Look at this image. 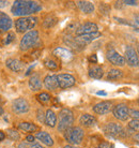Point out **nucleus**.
Returning <instances> with one entry per match:
<instances>
[{
  "label": "nucleus",
  "instance_id": "nucleus-1",
  "mask_svg": "<svg viewBox=\"0 0 139 148\" xmlns=\"http://www.w3.org/2000/svg\"><path fill=\"white\" fill-rule=\"evenodd\" d=\"M42 10L41 4L37 1H29V0H16L13 2L11 11L15 16L20 17H27L31 14H34L37 12Z\"/></svg>",
  "mask_w": 139,
  "mask_h": 148
},
{
  "label": "nucleus",
  "instance_id": "nucleus-2",
  "mask_svg": "<svg viewBox=\"0 0 139 148\" xmlns=\"http://www.w3.org/2000/svg\"><path fill=\"white\" fill-rule=\"evenodd\" d=\"M74 122V115L73 112L69 108H63L59 113V123L58 130L60 132H64L71 128Z\"/></svg>",
  "mask_w": 139,
  "mask_h": 148
},
{
  "label": "nucleus",
  "instance_id": "nucleus-3",
  "mask_svg": "<svg viewBox=\"0 0 139 148\" xmlns=\"http://www.w3.org/2000/svg\"><path fill=\"white\" fill-rule=\"evenodd\" d=\"M84 130L79 127H71L66 131H64V137L72 146L80 144L84 140Z\"/></svg>",
  "mask_w": 139,
  "mask_h": 148
},
{
  "label": "nucleus",
  "instance_id": "nucleus-4",
  "mask_svg": "<svg viewBox=\"0 0 139 148\" xmlns=\"http://www.w3.org/2000/svg\"><path fill=\"white\" fill-rule=\"evenodd\" d=\"M37 42H39V32L37 30H31L22 37L20 44H19V48L22 51H28L30 48L35 47Z\"/></svg>",
  "mask_w": 139,
  "mask_h": 148
},
{
  "label": "nucleus",
  "instance_id": "nucleus-5",
  "mask_svg": "<svg viewBox=\"0 0 139 148\" xmlns=\"http://www.w3.org/2000/svg\"><path fill=\"white\" fill-rule=\"evenodd\" d=\"M37 18L33 16H27V17H19L15 21V28L17 32H26L31 31L33 27L37 25Z\"/></svg>",
  "mask_w": 139,
  "mask_h": 148
},
{
  "label": "nucleus",
  "instance_id": "nucleus-6",
  "mask_svg": "<svg viewBox=\"0 0 139 148\" xmlns=\"http://www.w3.org/2000/svg\"><path fill=\"white\" fill-rule=\"evenodd\" d=\"M125 62L127 63L129 67H138L139 66V58L138 54L136 52V49L131 45H127L125 47Z\"/></svg>",
  "mask_w": 139,
  "mask_h": 148
},
{
  "label": "nucleus",
  "instance_id": "nucleus-7",
  "mask_svg": "<svg viewBox=\"0 0 139 148\" xmlns=\"http://www.w3.org/2000/svg\"><path fill=\"white\" fill-rule=\"evenodd\" d=\"M29 103L24 98H17L12 102V111L14 112L15 114H24V113L29 112Z\"/></svg>",
  "mask_w": 139,
  "mask_h": 148
},
{
  "label": "nucleus",
  "instance_id": "nucleus-8",
  "mask_svg": "<svg viewBox=\"0 0 139 148\" xmlns=\"http://www.w3.org/2000/svg\"><path fill=\"white\" fill-rule=\"evenodd\" d=\"M112 114H114V116L117 119H119L121 121H125L129 117V110H128V108L125 104L120 103L117 104L116 106H114Z\"/></svg>",
  "mask_w": 139,
  "mask_h": 148
},
{
  "label": "nucleus",
  "instance_id": "nucleus-9",
  "mask_svg": "<svg viewBox=\"0 0 139 148\" xmlns=\"http://www.w3.org/2000/svg\"><path fill=\"white\" fill-rule=\"evenodd\" d=\"M57 82H58V87L61 89L70 88L75 85V77L71 74H59L57 75Z\"/></svg>",
  "mask_w": 139,
  "mask_h": 148
},
{
  "label": "nucleus",
  "instance_id": "nucleus-10",
  "mask_svg": "<svg viewBox=\"0 0 139 148\" xmlns=\"http://www.w3.org/2000/svg\"><path fill=\"white\" fill-rule=\"evenodd\" d=\"M106 57L108 61L114 66H118V67H123L125 64V59L122 55H120L117 51L114 49H109L106 54Z\"/></svg>",
  "mask_w": 139,
  "mask_h": 148
},
{
  "label": "nucleus",
  "instance_id": "nucleus-11",
  "mask_svg": "<svg viewBox=\"0 0 139 148\" xmlns=\"http://www.w3.org/2000/svg\"><path fill=\"white\" fill-rule=\"evenodd\" d=\"M104 131H105V133H106L107 135L114 136V137L122 136V135L124 134V130H123L122 126L118 125V123H114V122H110L107 126H105Z\"/></svg>",
  "mask_w": 139,
  "mask_h": 148
},
{
  "label": "nucleus",
  "instance_id": "nucleus-12",
  "mask_svg": "<svg viewBox=\"0 0 139 148\" xmlns=\"http://www.w3.org/2000/svg\"><path fill=\"white\" fill-rule=\"evenodd\" d=\"M99 30V26L94 24V23H84L82 25L76 28V36L79 37V36H84V34H92V32H96Z\"/></svg>",
  "mask_w": 139,
  "mask_h": 148
},
{
  "label": "nucleus",
  "instance_id": "nucleus-13",
  "mask_svg": "<svg viewBox=\"0 0 139 148\" xmlns=\"http://www.w3.org/2000/svg\"><path fill=\"white\" fill-rule=\"evenodd\" d=\"M52 54L56 56V57H58L59 59H61L62 61L64 62H69L71 60L73 59V53L71 52L70 49H66L64 47H57L54 49V52Z\"/></svg>",
  "mask_w": 139,
  "mask_h": 148
},
{
  "label": "nucleus",
  "instance_id": "nucleus-14",
  "mask_svg": "<svg viewBox=\"0 0 139 148\" xmlns=\"http://www.w3.org/2000/svg\"><path fill=\"white\" fill-rule=\"evenodd\" d=\"M111 110H112V103L110 101H103V102H99V103L95 104L93 106L94 113L99 115L108 114Z\"/></svg>",
  "mask_w": 139,
  "mask_h": 148
},
{
  "label": "nucleus",
  "instance_id": "nucleus-15",
  "mask_svg": "<svg viewBox=\"0 0 139 148\" xmlns=\"http://www.w3.org/2000/svg\"><path fill=\"white\" fill-rule=\"evenodd\" d=\"M5 64H7V67L10 69L11 71L13 72H16V73H18V72H22L24 70V68H25V63L20 61L18 59H13V58H9L7 59L5 61Z\"/></svg>",
  "mask_w": 139,
  "mask_h": 148
},
{
  "label": "nucleus",
  "instance_id": "nucleus-16",
  "mask_svg": "<svg viewBox=\"0 0 139 148\" xmlns=\"http://www.w3.org/2000/svg\"><path fill=\"white\" fill-rule=\"evenodd\" d=\"M102 37V34L99 32V31H96V32H92V34H84V36H79V37H77V41L82 44L84 46L86 44H89L90 42L92 41L96 40V39H99V38Z\"/></svg>",
  "mask_w": 139,
  "mask_h": 148
},
{
  "label": "nucleus",
  "instance_id": "nucleus-17",
  "mask_svg": "<svg viewBox=\"0 0 139 148\" xmlns=\"http://www.w3.org/2000/svg\"><path fill=\"white\" fill-rule=\"evenodd\" d=\"M12 27V19L3 12H0V32L9 31Z\"/></svg>",
  "mask_w": 139,
  "mask_h": 148
},
{
  "label": "nucleus",
  "instance_id": "nucleus-18",
  "mask_svg": "<svg viewBox=\"0 0 139 148\" xmlns=\"http://www.w3.org/2000/svg\"><path fill=\"white\" fill-rule=\"evenodd\" d=\"M79 122H80L81 126L90 128V127H93L96 125V118H95L94 116H92V115H90V114H84L80 116Z\"/></svg>",
  "mask_w": 139,
  "mask_h": 148
},
{
  "label": "nucleus",
  "instance_id": "nucleus-19",
  "mask_svg": "<svg viewBox=\"0 0 139 148\" xmlns=\"http://www.w3.org/2000/svg\"><path fill=\"white\" fill-rule=\"evenodd\" d=\"M44 86L48 90H56L57 88H59L57 75H47L44 78Z\"/></svg>",
  "mask_w": 139,
  "mask_h": 148
},
{
  "label": "nucleus",
  "instance_id": "nucleus-20",
  "mask_svg": "<svg viewBox=\"0 0 139 148\" xmlns=\"http://www.w3.org/2000/svg\"><path fill=\"white\" fill-rule=\"evenodd\" d=\"M45 125L50 128H54L56 127V123H57V116L54 113V111L51 110H47L46 113H45V119H44Z\"/></svg>",
  "mask_w": 139,
  "mask_h": 148
},
{
  "label": "nucleus",
  "instance_id": "nucleus-21",
  "mask_svg": "<svg viewBox=\"0 0 139 148\" xmlns=\"http://www.w3.org/2000/svg\"><path fill=\"white\" fill-rule=\"evenodd\" d=\"M77 7L79 8L81 12L86 14H90L94 11V4L90 1H77Z\"/></svg>",
  "mask_w": 139,
  "mask_h": 148
},
{
  "label": "nucleus",
  "instance_id": "nucleus-22",
  "mask_svg": "<svg viewBox=\"0 0 139 148\" xmlns=\"http://www.w3.org/2000/svg\"><path fill=\"white\" fill-rule=\"evenodd\" d=\"M35 137H37L39 141L42 142L43 144L47 145V146H52V145H54L52 137H51L47 132H45V131H40V132H37Z\"/></svg>",
  "mask_w": 139,
  "mask_h": 148
},
{
  "label": "nucleus",
  "instance_id": "nucleus-23",
  "mask_svg": "<svg viewBox=\"0 0 139 148\" xmlns=\"http://www.w3.org/2000/svg\"><path fill=\"white\" fill-rule=\"evenodd\" d=\"M29 87L32 91H39L42 88V81L39 75H32L29 79Z\"/></svg>",
  "mask_w": 139,
  "mask_h": 148
},
{
  "label": "nucleus",
  "instance_id": "nucleus-24",
  "mask_svg": "<svg viewBox=\"0 0 139 148\" xmlns=\"http://www.w3.org/2000/svg\"><path fill=\"white\" fill-rule=\"evenodd\" d=\"M104 75V71L101 67L99 66H93L89 69V76L95 79H101Z\"/></svg>",
  "mask_w": 139,
  "mask_h": 148
},
{
  "label": "nucleus",
  "instance_id": "nucleus-25",
  "mask_svg": "<svg viewBox=\"0 0 139 148\" xmlns=\"http://www.w3.org/2000/svg\"><path fill=\"white\" fill-rule=\"evenodd\" d=\"M64 42H65V44H67L69 46L75 48V49H78V51L84 47V45L80 44V43L77 41L76 38H72V37H70V36H67V37L64 38Z\"/></svg>",
  "mask_w": 139,
  "mask_h": 148
},
{
  "label": "nucleus",
  "instance_id": "nucleus-26",
  "mask_svg": "<svg viewBox=\"0 0 139 148\" xmlns=\"http://www.w3.org/2000/svg\"><path fill=\"white\" fill-rule=\"evenodd\" d=\"M18 128L19 129H22V131H25V132H29V133H32V132H35L37 131V127L32 123V122H20L18 125Z\"/></svg>",
  "mask_w": 139,
  "mask_h": 148
},
{
  "label": "nucleus",
  "instance_id": "nucleus-27",
  "mask_svg": "<svg viewBox=\"0 0 139 148\" xmlns=\"http://www.w3.org/2000/svg\"><path fill=\"white\" fill-rule=\"evenodd\" d=\"M123 77V72L119 69H111L109 70L108 74H107V78L108 79H111V81H114V79H119V78Z\"/></svg>",
  "mask_w": 139,
  "mask_h": 148
},
{
  "label": "nucleus",
  "instance_id": "nucleus-28",
  "mask_svg": "<svg viewBox=\"0 0 139 148\" xmlns=\"http://www.w3.org/2000/svg\"><path fill=\"white\" fill-rule=\"evenodd\" d=\"M44 64L45 67L49 69V70H56V69H58V63L56 62L54 59H50V58H48L44 61Z\"/></svg>",
  "mask_w": 139,
  "mask_h": 148
},
{
  "label": "nucleus",
  "instance_id": "nucleus-29",
  "mask_svg": "<svg viewBox=\"0 0 139 148\" xmlns=\"http://www.w3.org/2000/svg\"><path fill=\"white\" fill-rule=\"evenodd\" d=\"M7 137H9L11 141H19L20 135H19L18 132H17L16 130L9 129L7 130Z\"/></svg>",
  "mask_w": 139,
  "mask_h": 148
},
{
  "label": "nucleus",
  "instance_id": "nucleus-30",
  "mask_svg": "<svg viewBox=\"0 0 139 148\" xmlns=\"http://www.w3.org/2000/svg\"><path fill=\"white\" fill-rule=\"evenodd\" d=\"M56 23H57V18H56L55 16H52V15H49L47 16L44 21V27H47V28H50L55 25Z\"/></svg>",
  "mask_w": 139,
  "mask_h": 148
},
{
  "label": "nucleus",
  "instance_id": "nucleus-31",
  "mask_svg": "<svg viewBox=\"0 0 139 148\" xmlns=\"http://www.w3.org/2000/svg\"><path fill=\"white\" fill-rule=\"evenodd\" d=\"M37 100L40 101L41 103H43V104L47 103V102H49V101H50V96H49L47 92H41L40 95L37 97Z\"/></svg>",
  "mask_w": 139,
  "mask_h": 148
},
{
  "label": "nucleus",
  "instance_id": "nucleus-32",
  "mask_svg": "<svg viewBox=\"0 0 139 148\" xmlns=\"http://www.w3.org/2000/svg\"><path fill=\"white\" fill-rule=\"evenodd\" d=\"M128 127L134 131H139V120H136V119L131 120L128 123Z\"/></svg>",
  "mask_w": 139,
  "mask_h": 148
},
{
  "label": "nucleus",
  "instance_id": "nucleus-33",
  "mask_svg": "<svg viewBox=\"0 0 139 148\" xmlns=\"http://www.w3.org/2000/svg\"><path fill=\"white\" fill-rule=\"evenodd\" d=\"M14 39H15V34H13V32H9V34H7V37L4 38L3 43H4V44H5V45L10 44L11 42H13V41H14Z\"/></svg>",
  "mask_w": 139,
  "mask_h": 148
},
{
  "label": "nucleus",
  "instance_id": "nucleus-34",
  "mask_svg": "<svg viewBox=\"0 0 139 148\" xmlns=\"http://www.w3.org/2000/svg\"><path fill=\"white\" fill-rule=\"evenodd\" d=\"M129 116L133 119L139 120V111L138 110H129Z\"/></svg>",
  "mask_w": 139,
  "mask_h": 148
},
{
  "label": "nucleus",
  "instance_id": "nucleus-35",
  "mask_svg": "<svg viewBox=\"0 0 139 148\" xmlns=\"http://www.w3.org/2000/svg\"><path fill=\"white\" fill-rule=\"evenodd\" d=\"M37 119H39V121H41V122H44V119H45V115H44V113H43V111L42 110H37Z\"/></svg>",
  "mask_w": 139,
  "mask_h": 148
},
{
  "label": "nucleus",
  "instance_id": "nucleus-36",
  "mask_svg": "<svg viewBox=\"0 0 139 148\" xmlns=\"http://www.w3.org/2000/svg\"><path fill=\"white\" fill-rule=\"evenodd\" d=\"M132 26L135 27V28H139V15L134 16V22H133Z\"/></svg>",
  "mask_w": 139,
  "mask_h": 148
},
{
  "label": "nucleus",
  "instance_id": "nucleus-37",
  "mask_svg": "<svg viewBox=\"0 0 139 148\" xmlns=\"http://www.w3.org/2000/svg\"><path fill=\"white\" fill-rule=\"evenodd\" d=\"M89 61H90V62H93V63L97 62V58H96V55H94V54H93V55L90 56V57H89Z\"/></svg>",
  "mask_w": 139,
  "mask_h": 148
},
{
  "label": "nucleus",
  "instance_id": "nucleus-38",
  "mask_svg": "<svg viewBox=\"0 0 139 148\" xmlns=\"http://www.w3.org/2000/svg\"><path fill=\"white\" fill-rule=\"evenodd\" d=\"M123 3L128 4V5H137V1H132V0H125Z\"/></svg>",
  "mask_w": 139,
  "mask_h": 148
},
{
  "label": "nucleus",
  "instance_id": "nucleus-39",
  "mask_svg": "<svg viewBox=\"0 0 139 148\" xmlns=\"http://www.w3.org/2000/svg\"><path fill=\"white\" fill-rule=\"evenodd\" d=\"M26 141L28 142V143H34V136L33 135H28V136L26 137Z\"/></svg>",
  "mask_w": 139,
  "mask_h": 148
},
{
  "label": "nucleus",
  "instance_id": "nucleus-40",
  "mask_svg": "<svg viewBox=\"0 0 139 148\" xmlns=\"http://www.w3.org/2000/svg\"><path fill=\"white\" fill-rule=\"evenodd\" d=\"M17 148H29V147H28V145L26 144V143H19L17 145Z\"/></svg>",
  "mask_w": 139,
  "mask_h": 148
},
{
  "label": "nucleus",
  "instance_id": "nucleus-41",
  "mask_svg": "<svg viewBox=\"0 0 139 148\" xmlns=\"http://www.w3.org/2000/svg\"><path fill=\"white\" fill-rule=\"evenodd\" d=\"M31 148H44L42 145H40V144H37V143H33V145H32V147Z\"/></svg>",
  "mask_w": 139,
  "mask_h": 148
},
{
  "label": "nucleus",
  "instance_id": "nucleus-42",
  "mask_svg": "<svg viewBox=\"0 0 139 148\" xmlns=\"http://www.w3.org/2000/svg\"><path fill=\"white\" fill-rule=\"evenodd\" d=\"M5 138V134L2 132V131H0V142H2Z\"/></svg>",
  "mask_w": 139,
  "mask_h": 148
},
{
  "label": "nucleus",
  "instance_id": "nucleus-43",
  "mask_svg": "<svg viewBox=\"0 0 139 148\" xmlns=\"http://www.w3.org/2000/svg\"><path fill=\"white\" fill-rule=\"evenodd\" d=\"M96 95H97V96H106L107 92H105V91H97Z\"/></svg>",
  "mask_w": 139,
  "mask_h": 148
},
{
  "label": "nucleus",
  "instance_id": "nucleus-44",
  "mask_svg": "<svg viewBox=\"0 0 139 148\" xmlns=\"http://www.w3.org/2000/svg\"><path fill=\"white\" fill-rule=\"evenodd\" d=\"M7 1H0V7H5Z\"/></svg>",
  "mask_w": 139,
  "mask_h": 148
},
{
  "label": "nucleus",
  "instance_id": "nucleus-45",
  "mask_svg": "<svg viewBox=\"0 0 139 148\" xmlns=\"http://www.w3.org/2000/svg\"><path fill=\"white\" fill-rule=\"evenodd\" d=\"M63 148H80V147H75V146H72V145H66Z\"/></svg>",
  "mask_w": 139,
  "mask_h": 148
},
{
  "label": "nucleus",
  "instance_id": "nucleus-46",
  "mask_svg": "<svg viewBox=\"0 0 139 148\" xmlns=\"http://www.w3.org/2000/svg\"><path fill=\"white\" fill-rule=\"evenodd\" d=\"M1 115H3V108H2V106L0 105V116H1Z\"/></svg>",
  "mask_w": 139,
  "mask_h": 148
},
{
  "label": "nucleus",
  "instance_id": "nucleus-47",
  "mask_svg": "<svg viewBox=\"0 0 139 148\" xmlns=\"http://www.w3.org/2000/svg\"><path fill=\"white\" fill-rule=\"evenodd\" d=\"M135 140L139 143V133H137V134L135 135Z\"/></svg>",
  "mask_w": 139,
  "mask_h": 148
},
{
  "label": "nucleus",
  "instance_id": "nucleus-48",
  "mask_svg": "<svg viewBox=\"0 0 139 148\" xmlns=\"http://www.w3.org/2000/svg\"><path fill=\"white\" fill-rule=\"evenodd\" d=\"M137 54H138V58H139V44H138V46H137Z\"/></svg>",
  "mask_w": 139,
  "mask_h": 148
},
{
  "label": "nucleus",
  "instance_id": "nucleus-49",
  "mask_svg": "<svg viewBox=\"0 0 139 148\" xmlns=\"http://www.w3.org/2000/svg\"><path fill=\"white\" fill-rule=\"evenodd\" d=\"M110 148H114V145H111V146H110Z\"/></svg>",
  "mask_w": 139,
  "mask_h": 148
},
{
  "label": "nucleus",
  "instance_id": "nucleus-50",
  "mask_svg": "<svg viewBox=\"0 0 139 148\" xmlns=\"http://www.w3.org/2000/svg\"><path fill=\"white\" fill-rule=\"evenodd\" d=\"M95 148H99V146H97V147H95Z\"/></svg>",
  "mask_w": 139,
  "mask_h": 148
},
{
  "label": "nucleus",
  "instance_id": "nucleus-51",
  "mask_svg": "<svg viewBox=\"0 0 139 148\" xmlns=\"http://www.w3.org/2000/svg\"><path fill=\"white\" fill-rule=\"evenodd\" d=\"M138 104H139V99H138Z\"/></svg>",
  "mask_w": 139,
  "mask_h": 148
}]
</instances>
